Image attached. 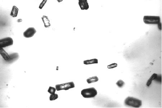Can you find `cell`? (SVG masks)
I'll list each match as a JSON object with an SVG mask.
<instances>
[{"instance_id": "cell-6", "label": "cell", "mask_w": 162, "mask_h": 108, "mask_svg": "<svg viewBox=\"0 0 162 108\" xmlns=\"http://www.w3.org/2000/svg\"><path fill=\"white\" fill-rule=\"evenodd\" d=\"M36 32L35 28L30 27L28 28L23 33L24 37L26 38H30L32 37Z\"/></svg>"}, {"instance_id": "cell-2", "label": "cell", "mask_w": 162, "mask_h": 108, "mask_svg": "<svg viewBox=\"0 0 162 108\" xmlns=\"http://www.w3.org/2000/svg\"><path fill=\"white\" fill-rule=\"evenodd\" d=\"M81 94L84 98H92L97 95V92L95 88L92 87L82 90Z\"/></svg>"}, {"instance_id": "cell-3", "label": "cell", "mask_w": 162, "mask_h": 108, "mask_svg": "<svg viewBox=\"0 0 162 108\" xmlns=\"http://www.w3.org/2000/svg\"><path fill=\"white\" fill-rule=\"evenodd\" d=\"M143 22L146 24H157L160 23V18L158 16L145 15L143 17Z\"/></svg>"}, {"instance_id": "cell-23", "label": "cell", "mask_w": 162, "mask_h": 108, "mask_svg": "<svg viewBox=\"0 0 162 108\" xmlns=\"http://www.w3.org/2000/svg\"></svg>"}, {"instance_id": "cell-16", "label": "cell", "mask_w": 162, "mask_h": 108, "mask_svg": "<svg viewBox=\"0 0 162 108\" xmlns=\"http://www.w3.org/2000/svg\"><path fill=\"white\" fill-rule=\"evenodd\" d=\"M56 88L54 87H52V86H49V89H48V93H49L50 94H54L56 91Z\"/></svg>"}, {"instance_id": "cell-15", "label": "cell", "mask_w": 162, "mask_h": 108, "mask_svg": "<svg viewBox=\"0 0 162 108\" xmlns=\"http://www.w3.org/2000/svg\"><path fill=\"white\" fill-rule=\"evenodd\" d=\"M125 84V82L122 80H118L116 83V84L117 85V86L119 88H122L123 86Z\"/></svg>"}, {"instance_id": "cell-19", "label": "cell", "mask_w": 162, "mask_h": 108, "mask_svg": "<svg viewBox=\"0 0 162 108\" xmlns=\"http://www.w3.org/2000/svg\"><path fill=\"white\" fill-rule=\"evenodd\" d=\"M117 63H112V64L108 66L107 68H108V69H113V68H115L116 67H117Z\"/></svg>"}, {"instance_id": "cell-14", "label": "cell", "mask_w": 162, "mask_h": 108, "mask_svg": "<svg viewBox=\"0 0 162 108\" xmlns=\"http://www.w3.org/2000/svg\"><path fill=\"white\" fill-rule=\"evenodd\" d=\"M98 80L99 79L98 77L97 76H94L87 79V81L88 84H91L97 82Z\"/></svg>"}, {"instance_id": "cell-17", "label": "cell", "mask_w": 162, "mask_h": 108, "mask_svg": "<svg viewBox=\"0 0 162 108\" xmlns=\"http://www.w3.org/2000/svg\"><path fill=\"white\" fill-rule=\"evenodd\" d=\"M58 98V95L57 94H51L49 97V100H55Z\"/></svg>"}, {"instance_id": "cell-5", "label": "cell", "mask_w": 162, "mask_h": 108, "mask_svg": "<svg viewBox=\"0 0 162 108\" xmlns=\"http://www.w3.org/2000/svg\"><path fill=\"white\" fill-rule=\"evenodd\" d=\"M13 40L11 38L7 37L0 40L1 48H5L13 44Z\"/></svg>"}, {"instance_id": "cell-18", "label": "cell", "mask_w": 162, "mask_h": 108, "mask_svg": "<svg viewBox=\"0 0 162 108\" xmlns=\"http://www.w3.org/2000/svg\"><path fill=\"white\" fill-rule=\"evenodd\" d=\"M47 0H43V1L40 4L39 6V8L40 9H41L43 8V7L47 3Z\"/></svg>"}, {"instance_id": "cell-21", "label": "cell", "mask_w": 162, "mask_h": 108, "mask_svg": "<svg viewBox=\"0 0 162 108\" xmlns=\"http://www.w3.org/2000/svg\"><path fill=\"white\" fill-rule=\"evenodd\" d=\"M23 21V20L22 19H19L17 20V22L18 23H21Z\"/></svg>"}, {"instance_id": "cell-9", "label": "cell", "mask_w": 162, "mask_h": 108, "mask_svg": "<svg viewBox=\"0 0 162 108\" xmlns=\"http://www.w3.org/2000/svg\"><path fill=\"white\" fill-rule=\"evenodd\" d=\"M0 53L1 56L3 57V58L5 61H7L9 60L10 58L9 55L8 53L2 48H1Z\"/></svg>"}, {"instance_id": "cell-7", "label": "cell", "mask_w": 162, "mask_h": 108, "mask_svg": "<svg viewBox=\"0 0 162 108\" xmlns=\"http://www.w3.org/2000/svg\"><path fill=\"white\" fill-rule=\"evenodd\" d=\"M79 5L81 10H88L89 5L87 0H79Z\"/></svg>"}, {"instance_id": "cell-8", "label": "cell", "mask_w": 162, "mask_h": 108, "mask_svg": "<svg viewBox=\"0 0 162 108\" xmlns=\"http://www.w3.org/2000/svg\"><path fill=\"white\" fill-rule=\"evenodd\" d=\"M42 21L43 22L44 24V26L45 27L48 28L51 26L50 25V22L48 18V17L46 15H43V17H41Z\"/></svg>"}, {"instance_id": "cell-22", "label": "cell", "mask_w": 162, "mask_h": 108, "mask_svg": "<svg viewBox=\"0 0 162 108\" xmlns=\"http://www.w3.org/2000/svg\"><path fill=\"white\" fill-rule=\"evenodd\" d=\"M57 1L58 2H59V3H60V2L63 1V0H57Z\"/></svg>"}, {"instance_id": "cell-10", "label": "cell", "mask_w": 162, "mask_h": 108, "mask_svg": "<svg viewBox=\"0 0 162 108\" xmlns=\"http://www.w3.org/2000/svg\"><path fill=\"white\" fill-rule=\"evenodd\" d=\"M10 58L7 61L9 62H12L13 61L17 60L19 57V54L17 53H13L9 54Z\"/></svg>"}, {"instance_id": "cell-12", "label": "cell", "mask_w": 162, "mask_h": 108, "mask_svg": "<svg viewBox=\"0 0 162 108\" xmlns=\"http://www.w3.org/2000/svg\"><path fill=\"white\" fill-rule=\"evenodd\" d=\"M157 76H158V75H157V74H155V73L153 74L151 76L150 79L148 80L147 83H146V85H147V86H150V85L151 84L152 80H153L156 79L157 77Z\"/></svg>"}, {"instance_id": "cell-13", "label": "cell", "mask_w": 162, "mask_h": 108, "mask_svg": "<svg viewBox=\"0 0 162 108\" xmlns=\"http://www.w3.org/2000/svg\"><path fill=\"white\" fill-rule=\"evenodd\" d=\"M98 63V60L97 59H91L90 60H87L84 61V63L85 65H90V64H95Z\"/></svg>"}, {"instance_id": "cell-1", "label": "cell", "mask_w": 162, "mask_h": 108, "mask_svg": "<svg viewBox=\"0 0 162 108\" xmlns=\"http://www.w3.org/2000/svg\"><path fill=\"white\" fill-rule=\"evenodd\" d=\"M124 103L127 106L139 108L142 106V101L133 97H128L125 100Z\"/></svg>"}, {"instance_id": "cell-20", "label": "cell", "mask_w": 162, "mask_h": 108, "mask_svg": "<svg viewBox=\"0 0 162 108\" xmlns=\"http://www.w3.org/2000/svg\"><path fill=\"white\" fill-rule=\"evenodd\" d=\"M158 28L160 30H162V24L161 22L158 25Z\"/></svg>"}, {"instance_id": "cell-11", "label": "cell", "mask_w": 162, "mask_h": 108, "mask_svg": "<svg viewBox=\"0 0 162 108\" xmlns=\"http://www.w3.org/2000/svg\"><path fill=\"white\" fill-rule=\"evenodd\" d=\"M18 9L16 6L13 7L12 9L11 13V15L13 17H16L18 14Z\"/></svg>"}, {"instance_id": "cell-4", "label": "cell", "mask_w": 162, "mask_h": 108, "mask_svg": "<svg viewBox=\"0 0 162 108\" xmlns=\"http://www.w3.org/2000/svg\"><path fill=\"white\" fill-rule=\"evenodd\" d=\"M75 85L73 82H70L56 85V88L57 91L61 90H68L70 89L75 88Z\"/></svg>"}]
</instances>
